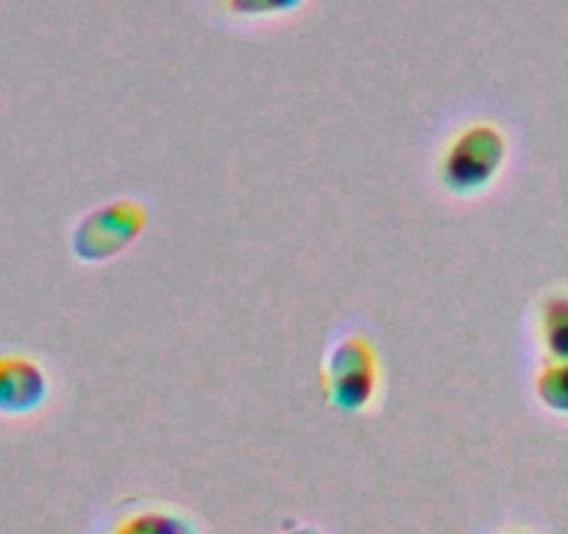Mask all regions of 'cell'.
I'll list each match as a JSON object with an SVG mask.
<instances>
[{
  "mask_svg": "<svg viewBox=\"0 0 568 534\" xmlns=\"http://www.w3.org/2000/svg\"><path fill=\"white\" fill-rule=\"evenodd\" d=\"M535 396L546 410L568 418V362L549 359L535 376Z\"/></svg>",
  "mask_w": 568,
  "mask_h": 534,
  "instance_id": "7",
  "label": "cell"
},
{
  "mask_svg": "<svg viewBox=\"0 0 568 534\" xmlns=\"http://www.w3.org/2000/svg\"><path fill=\"white\" fill-rule=\"evenodd\" d=\"M538 337L549 359L568 362V292L557 290L540 301Z\"/></svg>",
  "mask_w": 568,
  "mask_h": 534,
  "instance_id": "5",
  "label": "cell"
},
{
  "mask_svg": "<svg viewBox=\"0 0 568 534\" xmlns=\"http://www.w3.org/2000/svg\"><path fill=\"white\" fill-rule=\"evenodd\" d=\"M304 0H223V7L232 18L260 20L273 18V14H287L302 7Z\"/></svg>",
  "mask_w": 568,
  "mask_h": 534,
  "instance_id": "8",
  "label": "cell"
},
{
  "mask_svg": "<svg viewBox=\"0 0 568 534\" xmlns=\"http://www.w3.org/2000/svg\"><path fill=\"white\" fill-rule=\"evenodd\" d=\"M112 534H199L195 523L184 512L149 506L136 510L112 528Z\"/></svg>",
  "mask_w": 568,
  "mask_h": 534,
  "instance_id": "6",
  "label": "cell"
},
{
  "mask_svg": "<svg viewBox=\"0 0 568 534\" xmlns=\"http://www.w3.org/2000/svg\"><path fill=\"white\" fill-rule=\"evenodd\" d=\"M507 162V137L499 125L471 123L446 143L438 162V176L446 193L474 198L499 178Z\"/></svg>",
  "mask_w": 568,
  "mask_h": 534,
  "instance_id": "1",
  "label": "cell"
},
{
  "mask_svg": "<svg viewBox=\"0 0 568 534\" xmlns=\"http://www.w3.org/2000/svg\"><path fill=\"white\" fill-rule=\"evenodd\" d=\"M149 226V209L131 198H118L112 204L95 206L87 212L73 228V254L87 265H101L129 250Z\"/></svg>",
  "mask_w": 568,
  "mask_h": 534,
  "instance_id": "3",
  "label": "cell"
},
{
  "mask_svg": "<svg viewBox=\"0 0 568 534\" xmlns=\"http://www.w3.org/2000/svg\"><path fill=\"white\" fill-rule=\"evenodd\" d=\"M379 353L368 337L346 335L326 353L324 396L335 410L365 412L379 396Z\"/></svg>",
  "mask_w": 568,
  "mask_h": 534,
  "instance_id": "2",
  "label": "cell"
},
{
  "mask_svg": "<svg viewBox=\"0 0 568 534\" xmlns=\"http://www.w3.org/2000/svg\"><path fill=\"white\" fill-rule=\"evenodd\" d=\"M510 534H529V532H510Z\"/></svg>",
  "mask_w": 568,
  "mask_h": 534,
  "instance_id": "10",
  "label": "cell"
},
{
  "mask_svg": "<svg viewBox=\"0 0 568 534\" xmlns=\"http://www.w3.org/2000/svg\"><path fill=\"white\" fill-rule=\"evenodd\" d=\"M51 398L45 368L29 353H0V415L29 418Z\"/></svg>",
  "mask_w": 568,
  "mask_h": 534,
  "instance_id": "4",
  "label": "cell"
},
{
  "mask_svg": "<svg viewBox=\"0 0 568 534\" xmlns=\"http://www.w3.org/2000/svg\"><path fill=\"white\" fill-rule=\"evenodd\" d=\"M287 534H321V532L315 526H298V528H293V532H287Z\"/></svg>",
  "mask_w": 568,
  "mask_h": 534,
  "instance_id": "9",
  "label": "cell"
}]
</instances>
